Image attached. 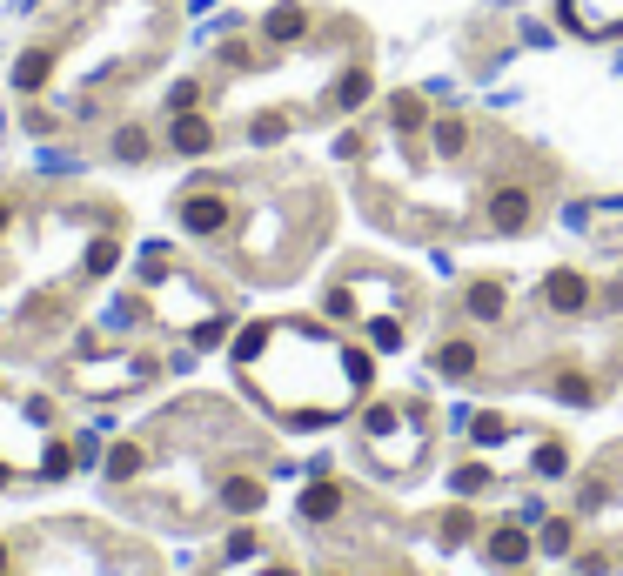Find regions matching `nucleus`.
<instances>
[{
  "label": "nucleus",
  "instance_id": "nucleus-1",
  "mask_svg": "<svg viewBox=\"0 0 623 576\" xmlns=\"http://www.w3.org/2000/svg\"><path fill=\"white\" fill-rule=\"evenodd\" d=\"M181 228H188V235H222V228H228V201L208 195V188L188 195V201H181Z\"/></svg>",
  "mask_w": 623,
  "mask_h": 576
},
{
  "label": "nucleus",
  "instance_id": "nucleus-2",
  "mask_svg": "<svg viewBox=\"0 0 623 576\" xmlns=\"http://www.w3.org/2000/svg\"><path fill=\"white\" fill-rule=\"evenodd\" d=\"M168 148H175V155H208V148H215V128H208V121L188 108V114H175V128H168Z\"/></svg>",
  "mask_w": 623,
  "mask_h": 576
},
{
  "label": "nucleus",
  "instance_id": "nucleus-3",
  "mask_svg": "<svg viewBox=\"0 0 623 576\" xmlns=\"http://www.w3.org/2000/svg\"><path fill=\"white\" fill-rule=\"evenodd\" d=\"M490 222L503 228V235H516V228L530 222V195H523V188H496L490 195Z\"/></svg>",
  "mask_w": 623,
  "mask_h": 576
},
{
  "label": "nucleus",
  "instance_id": "nucleus-4",
  "mask_svg": "<svg viewBox=\"0 0 623 576\" xmlns=\"http://www.w3.org/2000/svg\"><path fill=\"white\" fill-rule=\"evenodd\" d=\"M543 302L557 315H577L583 302H590V288H583V275H550V282H543Z\"/></svg>",
  "mask_w": 623,
  "mask_h": 576
},
{
  "label": "nucleus",
  "instance_id": "nucleus-5",
  "mask_svg": "<svg viewBox=\"0 0 623 576\" xmlns=\"http://www.w3.org/2000/svg\"><path fill=\"white\" fill-rule=\"evenodd\" d=\"M47 74H54V54H47V47H27L21 61H14V88H21V94H41Z\"/></svg>",
  "mask_w": 623,
  "mask_h": 576
},
{
  "label": "nucleus",
  "instance_id": "nucleus-6",
  "mask_svg": "<svg viewBox=\"0 0 623 576\" xmlns=\"http://www.w3.org/2000/svg\"><path fill=\"white\" fill-rule=\"evenodd\" d=\"M302 27H309L302 7H275V14L262 21V34H268V41H302Z\"/></svg>",
  "mask_w": 623,
  "mask_h": 576
},
{
  "label": "nucleus",
  "instance_id": "nucleus-7",
  "mask_svg": "<svg viewBox=\"0 0 623 576\" xmlns=\"http://www.w3.org/2000/svg\"><path fill=\"white\" fill-rule=\"evenodd\" d=\"M222 503H228L235 516L262 510V483H248V476H228V483H222Z\"/></svg>",
  "mask_w": 623,
  "mask_h": 576
},
{
  "label": "nucleus",
  "instance_id": "nucleus-8",
  "mask_svg": "<svg viewBox=\"0 0 623 576\" xmlns=\"http://www.w3.org/2000/svg\"><path fill=\"white\" fill-rule=\"evenodd\" d=\"M335 510H342V489L335 483H315L309 496H302V516H309V523H329Z\"/></svg>",
  "mask_w": 623,
  "mask_h": 576
},
{
  "label": "nucleus",
  "instance_id": "nucleus-9",
  "mask_svg": "<svg viewBox=\"0 0 623 576\" xmlns=\"http://www.w3.org/2000/svg\"><path fill=\"white\" fill-rule=\"evenodd\" d=\"M523 556H530L523 530H496V536H490V563H503V570H510V563H523Z\"/></svg>",
  "mask_w": 623,
  "mask_h": 576
},
{
  "label": "nucleus",
  "instance_id": "nucleus-10",
  "mask_svg": "<svg viewBox=\"0 0 623 576\" xmlns=\"http://www.w3.org/2000/svg\"><path fill=\"white\" fill-rule=\"evenodd\" d=\"M469 315H476V322H496V315H503V288L476 282V288H469Z\"/></svg>",
  "mask_w": 623,
  "mask_h": 576
},
{
  "label": "nucleus",
  "instance_id": "nucleus-11",
  "mask_svg": "<svg viewBox=\"0 0 623 576\" xmlns=\"http://www.w3.org/2000/svg\"><path fill=\"white\" fill-rule=\"evenodd\" d=\"M362 101H369V74H362V67H349V74L335 81V108H362Z\"/></svg>",
  "mask_w": 623,
  "mask_h": 576
},
{
  "label": "nucleus",
  "instance_id": "nucleus-12",
  "mask_svg": "<svg viewBox=\"0 0 623 576\" xmlns=\"http://www.w3.org/2000/svg\"><path fill=\"white\" fill-rule=\"evenodd\" d=\"M436 369H443V376H469V369H476V349H469V342H443Z\"/></svg>",
  "mask_w": 623,
  "mask_h": 576
},
{
  "label": "nucleus",
  "instance_id": "nucleus-13",
  "mask_svg": "<svg viewBox=\"0 0 623 576\" xmlns=\"http://www.w3.org/2000/svg\"><path fill=\"white\" fill-rule=\"evenodd\" d=\"M268 335H275L268 322H255V329H242V342H235V362H255V355L268 349Z\"/></svg>",
  "mask_w": 623,
  "mask_h": 576
},
{
  "label": "nucleus",
  "instance_id": "nucleus-14",
  "mask_svg": "<svg viewBox=\"0 0 623 576\" xmlns=\"http://www.w3.org/2000/svg\"><path fill=\"white\" fill-rule=\"evenodd\" d=\"M114 155H121V161H148V134L121 128V134H114Z\"/></svg>",
  "mask_w": 623,
  "mask_h": 576
},
{
  "label": "nucleus",
  "instance_id": "nucleus-15",
  "mask_svg": "<svg viewBox=\"0 0 623 576\" xmlns=\"http://www.w3.org/2000/svg\"><path fill=\"white\" fill-rule=\"evenodd\" d=\"M563 469H570V456H563L557 443H543V449H536V476H563Z\"/></svg>",
  "mask_w": 623,
  "mask_h": 576
},
{
  "label": "nucleus",
  "instance_id": "nucleus-16",
  "mask_svg": "<svg viewBox=\"0 0 623 576\" xmlns=\"http://www.w3.org/2000/svg\"><path fill=\"white\" fill-rule=\"evenodd\" d=\"M134 469H141V449H114V456H108V476H114V483H128Z\"/></svg>",
  "mask_w": 623,
  "mask_h": 576
},
{
  "label": "nucleus",
  "instance_id": "nucleus-17",
  "mask_svg": "<svg viewBox=\"0 0 623 576\" xmlns=\"http://www.w3.org/2000/svg\"><path fill=\"white\" fill-rule=\"evenodd\" d=\"M389 114H396V128H423V101H416V94H402Z\"/></svg>",
  "mask_w": 623,
  "mask_h": 576
},
{
  "label": "nucleus",
  "instance_id": "nucleus-18",
  "mask_svg": "<svg viewBox=\"0 0 623 576\" xmlns=\"http://www.w3.org/2000/svg\"><path fill=\"white\" fill-rule=\"evenodd\" d=\"M248 134H255V141L268 148V141H282V134H289V121H282V114H262V121H255Z\"/></svg>",
  "mask_w": 623,
  "mask_h": 576
},
{
  "label": "nucleus",
  "instance_id": "nucleus-19",
  "mask_svg": "<svg viewBox=\"0 0 623 576\" xmlns=\"http://www.w3.org/2000/svg\"><path fill=\"white\" fill-rule=\"evenodd\" d=\"M114 262H121V248H114V242H94L88 248V268H94V275H108Z\"/></svg>",
  "mask_w": 623,
  "mask_h": 576
},
{
  "label": "nucleus",
  "instance_id": "nucleus-20",
  "mask_svg": "<svg viewBox=\"0 0 623 576\" xmlns=\"http://www.w3.org/2000/svg\"><path fill=\"white\" fill-rule=\"evenodd\" d=\"M436 148L456 155V148H463V121H436Z\"/></svg>",
  "mask_w": 623,
  "mask_h": 576
},
{
  "label": "nucleus",
  "instance_id": "nucleus-21",
  "mask_svg": "<svg viewBox=\"0 0 623 576\" xmlns=\"http://www.w3.org/2000/svg\"><path fill=\"white\" fill-rule=\"evenodd\" d=\"M483 483H490V469H476V463H469V469H456V489H463V496H476Z\"/></svg>",
  "mask_w": 623,
  "mask_h": 576
},
{
  "label": "nucleus",
  "instance_id": "nucleus-22",
  "mask_svg": "<svg viewBox=\"0 0 623 576\" xmlns=\"http://www.w3.org/2000/svg\"><path fill=\"white\" fill-rule=\"evenodd\" d=\"M543 550H550V556L570 550V523H550V530H543Z\"/></svg>",
  "mask_w": 623,
  "mask_h": 576
},
{
  "label": "nucleus",
  "instance_id": "nucleus-23",
  "mask_svg": "<svg viewBox=\"0 0 623 576\" xmlns=\"http://www.w3.org/2000/svg\"><path fill=\"white\" fill-rule=\"evenodd\" d=\"M369 335H376V349H402V329H396V322H369Z\"/></svg>",
  "mask_w": 623,
  "mask_h": 576
},
{
  "label": "nucleus",
  "instance_id": "nucleus-24",
  "mask_svg": "<svg viewBox=\"0 0 623 576\" xmlns=\"http://www.w3.org/2000/svg\"><path fill=\"white\" fill-rule=\"evenodd\" d=\"M557 396H563V402H590V382H583V376H563Z\"/></svg>",
  "mask_w": 623,
  "mask_h": 576
},
{
  "label": "nucleus",
  "instance_id": "nucleus-25",
  "mask_svg": "<svg viewBox=\"0 0 623 576\" xmlns=\"http://www.w3.org/2000/svg\"><path fill=\"white\" fill-rule=\"evenodd\" d=\"M469 530H476V523H469V510H456V516H449V523H443V536H449V543H463Z\"/></svg>",
  "mask_w": 623,
  "mask_h": 576
},
{
  "label": "nucleus",
  "instance_id": "nucleus-26",
  "mask_svg": "<svg viewBox=\"0 0 623 576\" xmlns=\"http://www.w3.org/2000/svg\"><path fill=\"white\" fill-rule=\"evenodd\" d=\"M476 443H503V416H483V422H476Z\"/></svg>",
  "mask_w": 623,
  "mask_h": 576
},
{
  "label": "nucleus",
  "instance_id": "nucleus-27",
  "mask_svg": "<svg viewBox=\"0 0 623 576\" xmlns=\"http://www.w3.org/2000/svg\"><path fill=\"white\" fill-rule=\"evenodd\" d=\"M168 108H175V114H188V108H195V81H181V88L168 94Z\"/></svg>",
  "mask_w": 623,
  "mask_h": 576
},
{
  "label": "nucleus",
  "instance_id": "nucleus-28",
  "mask_svg": "<svg viewBox=\"0 0 623 576\" xmlns=\"http://www.w3.org/2000/svg\"><path fill=\"white\" fill-rule=\"evenodd\" d=\"M7 222H14V208H7V201H0V235H7Z\"/></svg>",
  "mask_w": 623,
  "mask_h": 576
},
{
  "label": "nucleus",
  "instance_id": "nucleus-29",
  "mask_svg": "<svg viewBox=\"0 0 623 576\" xmlns=\"http://www.w3.org/2000/svg\"><path fill=\"white\" fill-rule=\"evenodd\" d=\"M0 489H7V469H0Z\"/></svg>",
  "mask_w": 623,
  "mask_h": 576
},
{
  "label": "nucleus",
  "instance_id": "nucleus-30",
  "mask_svg": "<svg viewBox=\"0 0 623 576\" xmlns=\"http://www.w3.org/2000/svg\"><path fill=\"white\" fill-rule=\"evenodd\" d=\"M0 570H7V550H0Z\"/></svg>",
  "mask_w": 623,
  "mask_h": 576
},
{
  "label": "nucleus",
  "instance_id": "nucleus-31",
  "mask_svg": "<svg viewBox=\"0 0 623 576\" xmlns=\"http://www.w3.org/2000/svg\"><path fill=\"white\" fill-rule=\"evenodd\" d=\"M268 576H289V570H268Z\"/></svg>",
  "mask_w": 623,
  "mask_h": 576
}]
</instances>
